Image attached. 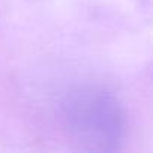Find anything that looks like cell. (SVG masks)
Returning a JSON list of instances; mask_svg holds the SVG:
<instances>
[{"instance_id": "1", "label": "cell", "mask_w": 153, "mask_h": 153, "mask_svg": "<svg viewBox=\"0 0 153 153\" xmlns=\"http://www.w3.org/2000/svg\"><path fill=\"white\" fill-rule=\"evenodd\" d=\"M69 123L93 141H116L122 129L117 102L102 90H80L63 105Z\"/></svg>"}]
</instances>
